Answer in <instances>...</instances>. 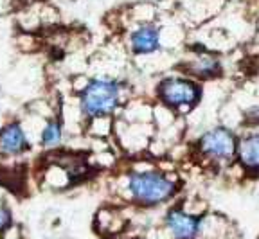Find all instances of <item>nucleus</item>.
Here are the masks:
<instances>
[{
    "mask_svg": "<svg viewBox=\"0 0 259 239\" xmlns=\"http://www.w3.org/2000/svg\"><path fill=\"white\" fill-rule=\"evenodd\" d=\"M177 182L160 171H135L128 176V193L144 207H157L177 195Z\"/></svg>",
    "mask_w": 259,
    "mask_h": 239,
    "instance_id": "1",
    "label": "nucleus"
},
{
    "mask_svg": "<svg viewBox=\"0 0 259 239\" xmlns=\"http://www.w3.org/2000/svg\"><path fill=\"white\" fill-rule=\"evenodd\" d=\"M121 101V85L113 79L97 77L89 81L79 95V108L87 117H106Z\"/></svg>",
    "mask_w": 259,
    "mask_h": 239,
    "instance_id": "2",
    "label": "nucleus"
},
{
    "mask_svg": "<svg viewBox=\"0 0 259 239\" xmlns=\"http://www.w3.org/2000/svg\"><path fill=\"white\" fill-rule=\"evenodd\" d=\"M158 99L173 110H189L202 98V88L186 77H166L157 88Z\"/></svg>",
    "mask_w": 259,
    "mask_h": 239,
    "instance_id": "3",
    "label": "nucleus"
},
{
    "mask_svg": "<svg viewBox=\"0 0 259 239\" xmlns=\"http://www.w3.org/2000/svg\"><path fill=\"white\" fill-rule=\"evenodd\" d=\"M198 148L203 157H207L209 160L227 164L236 157L238 140L229 128L218 126V128H212L202 135V138L198 140Z\"/></svg>",
    "mask_w": 259,
    "mask_h": 239,
    "instance_id": "4",
    "label": "nucleus"
},
{
    "mask_svg": "<svg viewBox=\"0 0 259 239\" xmlns=\"http://www.w3.org/2000/svg\"><path fill=\"white\" fill-rule=\"evenodd\" d=\"M164 221L173 239H198L203 228V219L200 216L186 212L180 207L171 209Z\"/></svg>",
    "mask_w": 259,
    "mask_h": 239,
    "instance_id": "5",
    "label": "nucleus"
},
{
    "mask_svg": "<svg viewBox=\"0 0 259 239\" xmlns=\"http://www.w3.org/2000/svg\"><path fill=\"white\" fill-rule=\"evenodd\" d=\"M29 150V142L25 131L18 122L4 126L0 130V153L8 157H18Z\"/></svg>",
    "mask_w": 259,
    "mask_h": 239,
    "instance_id": "6",
    "label": "nucleus"
},
{
    "mask_svg": "<svg viewBox=\"0 0 259 239\" xmlns=\"http://www.w3.org/2000/svg\"><path fill=\"white\" fill-rule=\"evenodd\" d=\"M130 45L134 54H151L160 47V33L155 25H141L130 36Z\"/></svg>",
    "mask_w": 259,
    "mask_h": 239,
    "instance_id": "7",
    "label": "nucleus"
},
{
    "mask_svg": "<svg viewBox=\"0 0 259 239\" xmlns=\"http://www.w3.org/2000/svg\"><path fill=\"white\" fill-rule=\"evenodd\" d=\"M239 162L250 173H259V133H248L238 142Z\"/></svg>",
    "mask_w": 259,
    "mask_h": 239,
    "instance_id": "8",
    "label": "nucleus"
},
{
    "mask_svg": "<svg viewBox=\"0 0 259 239\" xmlns=\"http://www.w3.org/2000/svg\"><path fill=\"white\" fill-rule=\"evenodd\" d=\"M187 72L200 77V79H210L222 72V65H220V60L216 56L200 54L187 65Z\"/></svg>",
    "mask_w": 259,
    "mask_h": 239,
    "instance_id": "9",
    "label": "nucleus"
},
{
    "mask_svg": "<svg viewBox=\"0 0 259 239\" xmlns=\"http://www.w3.org/2000/svg\"><path fill=\"white\" fill-rule=\"evenodd\" d=\"M61 138H63V128H61V122L58 119H53L45 124V128L41 130V144L45 148H56L60 146Z\"/></svg>",
    "mask_w": 259,
    "mask_h": 239,
    "instance_id": "10",
    "label": "nucleus"
},
{
    "mask_svg": "<svg viewBox=\"0 0 259 239\" xmlns=\"http://www.w3.org/2000/svg\"><path fill=\"white\" fill-rule=\"evenodd\" d=\"M13 225V214L6 203H0V234L6 230H9Z\"/></svg>",
    "mask_w": 259,
    "mask_h": 239,
    "instance_id": "11",
    "label": "nucleus"
},
{
    "mask_svg": "<svg viewBox=\"0 0 259 239\" xmlns=\"http://www.w3.org/2000/svg\"><path fill=\"white\" fill-rule=\"evenodd\" d=\"M245 119L250 126H259V105L252 106L250 110H247V114H245Z\"/></svg>",
    "mask_w": 259,
    "mask_h": 239,
    "instance_id": "12",
    "label": "nucleus"
}]
</instances>
